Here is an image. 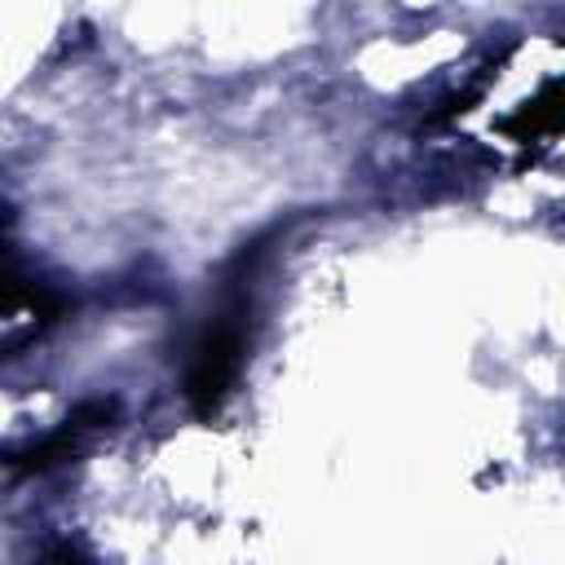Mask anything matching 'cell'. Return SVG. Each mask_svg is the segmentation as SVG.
Masks as SVG:
<instances>
[{"instance_id":"1","label":"cell","mask_w":565,"mask_h":565,"mask_svg":"<svg viewBox=\"0 0 565 565\" xmlns=\"http://www.w3.org/2000/svg\"><path fill=\"white\" fill-rule=\"evenodd\" d=\"M243 358H247V300L234 296L194 340V353L185 366V402L194 415L207 419L221 411V402L238 384Z\"/></svg>"},{"instance_id":"2","label":"cell","mask_w":565,"mask_h":565,"mask_svg":"<svg viewBox=\"0 0 565 565\" xmlns=\"http://www.w3.org/2000/svg\"><path fill=\"white\" fill-rule=\"evenodd\" d=\"M115 415H119V402H115V397H88V402H79L53 433H44L40 441H26L22 450H9V468H13V472H44V468H53V463H66L71 455L84 450V441H88L93 433L110 428Z\"/></svg>"},{"instance_id":"3","label":"cell","mask_w":565,"mask_h":565,"mask_svg":"<svg viewBox=\"0 0 565 565\" xmlns=\"http://www.w3.org/2000/svg\"><path fill=\"white\" fill-rule=\"evenodd\" d=\"M62 313H66V296H57L44 282H26L18 274V265L9 260V269H4V349L13 353L18 344L35 340Z\"/></svg>"},{"instance_id":"4","label":"cell","mask_w":565,"mask_h":565,"mask_svg":"<svg viewBox=\"0 0 565 565\" xmlns=\"http://www.w3.org/2000/svg\"><path fill=\"white\" fill-rule=\"evenodd\" d=\"M512 137L530 141V137H543V132H565V79L543 88L534 102H525L508 124H503Z\"/></svg>"},{"instance_id":"5","label":"cell","mask_w":565,"mask_h":565,"mask_svg":"<svg viewBox=\"0 0 565 565\" xmlns=\"http://www.w3.org/2000/svg\"><path fill=\"white\" fill-rule=\"evenodd\" d=\"M31 565H97L79 543H71V539H57V543H49Z\"/></svg>"}]
</instances>
